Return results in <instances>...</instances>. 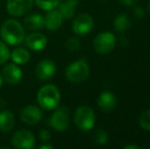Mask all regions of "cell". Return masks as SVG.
<instances>
[{"instance_id":"7","label":"cell","mask_w":150,"mask_h":149,"mask_svg":"<svg viewBox=\"0 0 150 149\" xmlns=\"http://www.w3.org/2000/svg\"><path fill=\"white\" fill-rule=\"evenodd\" d=\"M11 143L14 148L32 149L35 147L36 139L32 132L28 130H18L12 135Z\"/></svg>"},{"instance_id":"15","label":"cell","mask_w":150,"mask_h":149,"mask_svg":"<svg viewBox=\"0 0 150 149\" xmlns=\"http://www.w3.org/2000/svg\"><path fill=\"white\" fill-rule=\"evenodd\" d=\"M63 22V18L60 12L56 9H52L47 11V14L44 18V27L48 31H56L61 27Z\"/></svg>"},{"instance_id":"17","label":"cell","mask_w":150,"mask_h":149,"mask_svg":"<svg viewBox=\"0 0 150 149\" xmlns=\"http://www.w3.org/2000/svg\"><path fill=\"white\" fill-rule=\"evenodd\" d=\"M24 25L27 29L32 31H40L44 28V18L39 13H32L26 16Z\"/></svg>"},{"instance_id":"21","label":"cell","mask_w":150,"mask_h":149,"mask_svg":"<svg viewBox=\"0 0 150 149\" xmlns=\"http://www.w3.org/2000/svg\"><path fill=\"white\" fill-rule=\"evenodd\" d=\"M38 7L41 8L42 10L49 11V10L55 9L60 3V0H35Z\"/></svg>"},{"instance_id":"26","label":"cell","mask_w":150,"mask_h":149,"mask_svg":"<svg viewBox=\"0 0 150 149\" xmlns=\"http://www.w3.org/2000/svg\"><path fill=\"white\" fill-rule=\"evenodd\" d=\"M51 138V135H50V132L47 131V130H41L39 133V139L41 140L42 142L46 143L48 142Z\"/></svg>"},{"instance_id":"6","label":"cell","mask_w":150,"mask_h":149,"mask_svg":"<svg viewBox=\"0 0 150 149\" xmlns=\"http://www.w3.org/2000/svg\"><path fill=\"white\" fill-rule=\"evenodd\" d=\"M50 127L57 132H64L69 125V112L67 107H56L49 119Z\"/></svg>"},{"instance_id":"28","label":"cell","mask_w":150,"mask_h":149,"mask_svg":"<svg viewBox=\"0 0 150 149\" xmlns=\"http://www.w3.org/2000/svg\"><path fill=\"white\" fill-rule=\"evenodd\" d=\"M120 3L125 6H134L138 2V0H119Z\"/></svg>"},{"instance_id":"13","label":"cell","mask_w":150,"mask_h":149,"mask_svg":"<svg viewBox=\"0 0 150 149\" xmlns=\"http://www.w3.org/2000/svg\"><path fill=\"white\" fill-rule=\"evenodd\" d=\"M25 44L33 51H41L47 45V38L41 33H33L25 38Z\"/></svg>"},{"instance_id":"2","label":"cell","mask_w":150,"mask_h":149,"mask_svg":"<svg viewBox=\"0 0 150 149\" xmlns=\"http://www.w3.org/2000/svg\"><path fill=\"white\" fill-rule=\"evenodd\" d=\"M37 101L39 106L43 109H55L60 101L59 89L52 84L42 86L37 93Z\"/></svg>"},{"instance_id":"14","label":"cell","mask_w":150,"mask_h":149,"mask_svg":"<svg viewBox=\"0 0 150 149\" xmlns=\"http://www.w3.org/2000/svg\"><path fill=\"white\" fill-rule=\"evenodd\" d=\"M99 108L104 112H110L117 107V97L115 94H112L109 91H105L99 95L98 100H97Z\"/></svg>"},{"instance_id":"27","label":"cell","mask_w":150,"mask_h":149,"mask_svg":"<svg viewBox=\"0 0 150 149\" xmlns=\"http://www.w3.org/2000/svg\"><path fill=\"white\" fill-rule=\"evenodd\" d=\"M134 16H136L137 18H142L143 16H145V11L144 9H143V7H141V6H136V7L134 8Z\"/></svg>"},{"instance_id":"18","label":"cell","mask_w":150,"mask_h":149,"mask_svg":"<svg viewBox=\"0 0 150 149\" xmlns=\"http://www.w3.org/2000/svg\"><path fill=\"white\" fill-rule=\"evenodd\" d=\"M14 121H16V119L11 112L9 110L0 112V132L7 133L11 131L14 126Z\"/></svg>"},{"instance_id":"1","label":"cell","mask_w":150,"mask_h":149,"mask_svg":"<svg viewBox=\"0 0 150 149\" xmlns=\"http://www.w3.org/2000/svg\"><path fill=\"white\" fill-rule=\"evenodd\" d=\"M0 36L3 42L8 45H20L25 41L26 33L21 23L16 20H7L0 28Z\"/></svg>"},{"instance_id":"31","label":"cell","mask_w":150,"mask_h":149,"mask_svg":"<svg viewBox=\"0 0 150 149\" xmlns=\"http://www.w3.org/2000/svg\"><path fill=\"white\" fill-rule=\"evenodd\" d=\"M2 85H3V79H2V76L0 74V89H1Z\"/></svg>"},{"instance_id":"29","label":"cell","mask_w":150,"mask_h":149,"mask_svg":"<svg viewBox=\"0 0 150 149\" xmlns=\"http://www.w3.org/2000/svg\"><path fill=\"white\" fill-rule=\"evenodd\" d=\"M52 148H53V145H51V144H42L39 147V149H52Z\"/></svg>"},{"instance_id":"5","label":"cell","mask_w":150,"mask_h":149,"mask_svg":"<svg viewBox=\"0 0 150 149\" xmlns=\"http://www.w3.org/2000/svg\"><path fill=\"white\" fill-rule=\"evenodd\" d=\"M117 38L110 32H102L93 40V48L99 54H107L115 49Z\"/></svg>"},{"instance_id":"22","label":"cell","mask_w":150,"mask_h":149,"mask_svg":"<svg viewBox=\"0 0 150 149\" xmlns=\"http://www.w3.org/2000/svg\"><path fill=\"white\" fill-rule=\"evenodd\" d=\"M139 125L145 131L150 132V109L144 110L139 117Z\"/></svg>"},{"instance_id":"3","label":"cell","mask_w":150,"mask_h":149,"mask_svg":"<svg viewBox=\"0 0 150 149\" xmlns=\"http://www.w3.org/2000/svg\"><path fill=\"white\" fill-rule=\"evenodd\" d=\"M90 74V68L87 60L82 58L69 64L65 70V78L71 83L79 84L84 82Z\"/></svg>"},{"instance_id":"24","label":"cell","mask_w":150,"mask_h":149,"mask_svg":"<svg viewBox=\"0 0 150 149\" xmlns=\"http://www.w3.org/2000/svg\"><path fill=\"white\" fill-rule=\"evenodd\" d=\"M10 57V52L5 42L0 40V66L5 64Z\"/></svg>"},{"instance_id":"16","label":"cell","mask_w":150,"mask_h":149,"mask_svg":"<svg viewBox=\"0 0 150 149\" xmlns=\"http://www.w3.org/2000/svg\"><path fill=\"white\" fill-rule=\"evenodd\" d=\"M78 4V0H65L62 3L58 4V11L60 12L63 20H71L74 18Z\"/></svg>"},{"instance_id":"11","label":"cell","mask_w":150,"mask_h":149,"mask_svg":"<svg viewBox=\"0 0 150 149\" xmlns=\"http://www.w3.org/2000/svg\"><path fill=\"white\" fill-rule=\"evenodd\" d=\"M2 79L9 85H18L23 79V71L16 64H7L2 70Z\"/></svg>"},{"instance_id":"25","label":"cell","mask_w":150,"mask_h":149,"mask_svg":"<svg viewBox=\"0 0 150 149\" xmlns=\"http://www.w3.org/2000/svg\"><path fill=\"white\" fill-rule=\"evenodd\" d=\"M65 47L69 52H75L81 47V41L77 37H71L65 42Z\"/></svg>"},{"instance_id":"19","label":"cell","mask_w":150,"mask_h":149,"mask_svg":"<svg viewBox=\"0 0 150 149\" xmlns=\"http://www.w3.org/2000/svg\"><path fill=\"white\" fill-rule=\"evenodd\" d=\"M10 58L14 64H18V66H24L30 61L31 54L26 48L20 47L12 50V52L10 53Z\"/></svg>"},{"instance_id":"32","label":"cell","mask_w":150,"mask_h":149,"mask_svg":"<svg viewBox=\"0 0 150 149\" xmlns=\"http://www.w3.org/2000/svg\"><path fill=\"white\" fill-rule=\"evenodd\" d=\"M147 10H148L149 14H150V1L148 2V5H147Z\"/></svg>"},{"instance_id":"9","label":"cell","mask_w":150,"mask_h":149,"mask_svg":"<svg viewBox=\"0 0 150 149\" xmlns=\"http://www.w3.org/2000/svg\"><path fill=\"white\" fill-rule=\"evenodd\" d=\"M34 0H7L6 10L12 16H23L33 7Z\"/></svg>"},{"instance_id":"12","label":"cell","mask_w":150,"mask_h":149,"mask_svg":"<svg viewBox=\"0 0 150 149\" xmlns=\"http://www.w3.org/2000/svg\"><path fill=\"white\" fill-rule=\"evenodd\" d=\"M56 73V64L50 59H43L36 66L35 75L40 81H47Z\"/></svg>"},{"instance_id":"30","label":"cell","mask_w":150,"mask_h":149,"mask_svg":"<svg viewBox=\"0 0 150 149\" xmlns=\"http://www.w3.org/2000/svg\"><path fill=\"white\" fill-rule=\"evenodd\" d=\"M139 148H140V146L135 145V144H133V145H126L124 147V149H139Z\"/></svg>"},{"instance_id":"23","label":"cell","mask_w":150,"mask_h":149,"mask_svg":"<svg viewBox=\"0 0 150 149\" xmlns=\"http://www.w3.org/2000/svg\"><path fill=\"white\" fill-rule=\"evenodd\" d=\"M108 141V135L104 130H97L94 134V142L98 145H104Z\"/></svg>"},{"instance_id":"33","label":"cell","mask_w":150,"mask_h":149,"mask_svg":"<svg viewBox=\"0 0 150 149\" xmlns=\"http://www.w3.org/2000/svg\"><path fill=\"white\" fill-rule=\"evenodd\" d=\"M101 1H105V0H101Z\"/></svg>"},{"instance_id":"10","label":"cell","mask_w":150,"mask_h":149,"mask_svg":"<svg viewBox=\"0 0 150 149\" xmlns=\"http://www.w3.org/2000/svg\"><path fill=\"white\" fill-rule=\"evenodd\" d=\"M20 119L28 126H35L42 119V112L36 105H27L21 110Z\"/></svg>"},{"instance_id":"4","label":"cell","mask_w":150,"mask_h":149,"mask_svg":"<svg viewBox=\"0 0 150 149\" xmlns=\"http://www.w3.org/2000/svg\"><path fill=\"white\" fill-rule=\"evenodd\" d=\"M95 121H96L95 113L89 106L82 105L76 109L75 114H74V121L81 131H91L94 128Z\"/></svg>"},{"instance_id":"8","label":"cell","mask_w":150,"mask_h":149,"mask_svg":"<svg viewBox=\"0 0 150 149\" xmlns=\"http://www.w3.org/2000/svg\"><path fill=\"white\" fill-rule=\"evenodd\" d=\"M94 27V20L88 13H81L74 20L73 31L76 35L84 36L89 34Z\"/></svg>"},{"instance_id":"20","label":"cell","mask_w":150,"mask_h":149,"mask_svg":"<svg viewBox=\"0 0 150 149\" xmlns=\"http://www.w3.org/2000/svg\"><path fill=\"white\" fill-rule=\"evenodd\" d=\"M131 18L127 13H120L113 20V28L117 33H125L130 29Z\"/></svg>"}]
</instances>
